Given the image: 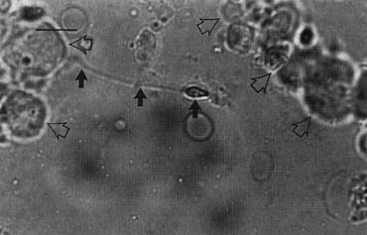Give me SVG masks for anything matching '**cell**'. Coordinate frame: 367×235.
Returning a JSON list of instances; mask_svg holds the SVG:
<instances>
[{"mask_svg": "<svg viewBox=\"0 0 367 235\" xmlns=\"http://www.w3.org/2000/svg\"><path fill=\"white\" fill-rule=\"evenodd\" d=\"M220 22V17L215 18H200V22L197 23V28L199 29L201 35L211 36L215 27Z\"/></svg>", "mask_w": 367, "mask_h": 235, "instance_id": "5", "label": "cell"}, {"mask_svg": "<svg viewBox=\"0 0 367 235\" xmlns=\"http://www.w3.org/2000/svg\"><path fill=\"white\" fill-rule=\"evenodd\" d=\"M312 120H313L312 117L308 116V117H306V118H303L300 121L292 123L291 124V126H293L292 132L296 136H298L299 138H303L305 136L309 137L310 136V129H311V125H312Z\"/></svg>", "mask_w": 367, "mask_h": 235, "instance_id": "2", "label": "cell"}, {"mask_svg": "<svg viewBox=\"0 0 367 235\" xmlns=\"http://www.w3.org/2000/svg\"><path fill=\"white\" fill-rule=\"evenodd\" d=\"M189 111H190V114L192 115L194 119H198L199 114L203 113V108L201 107L200 103L197 100H195V101H193L192 105L189 107Z\"/></svg>", "mask_w": 367, "mask_h": 235, "instance_id": "7", "label": "cell"}, {"mask_svg": "<svg viewBox=\"0 0 367 235\" xmlns=\"http://www.w3.org/2000/svg\"><path fill=\"white\" fill-rule=\"evenodd\" d=\"M133 99L136 100V101L138 102V103H137V106H138L139 108H141V107L144 106V101L147 100L148 97H147V95L145 94L144 90H143L142 88H139L138 91H137V93H136V95L133 97Z\"/></svg>", "mask_w": 367, "mask_h": 235, "instance_id": "9", "label": "cell"}, {"mask_svg": "<svg viewBox=\"0 0 367 235\" xmlns=\"http://www.w3.org/2000/svg\"><path fill=\"white\" fill-rule=\"evenodd\" d=\"M75 82H78V84H79L78 88L80 89H84L85 88V84L87 82H89V79H88V77H87V75H86V73H85L84 70H81L79 72L78 76L75 78Z\"/></svg>", "mask_w": 367, "mask_h": 235, "instance_id": "8", "label": "cell"}, {"mask_svg": "<svg viewBox=\"0 0 367 235\" xmlns=\"http://www.w3.org/2000/svg\"><path fill=\"white\" fill-rule=\"evenodd\" d=\"M67 124H68L67 121H64V122H48L47 126L53 132L57 141H59L60 139H66L69 132L71 131V127L67 126Z\"/></svg>", "mask_w": 367, "mask_h": 235, "instance_id": "4", "label": "cell"}, {"mask_svg": "<svg viewBox=\"0 0 367 235\" xmlns=\"http://www.w3.org/2000/svg\"><path fill=\"white\" fill-rule=\"evenodd\" d=\"M182 92L185 93L187 96L192 98H201V97H208L210 95V92L208 90H205L199 87H189L182 89Z\"/></svg>", "mask_w": 367, "mask_h": 235, "instance_id": "6", "label": "cell"}, {"mask_svg": "<svg viewBox=\"0 0 367 235\" xmlns=\"http://www.w3.org/2000/svg\"><path fill=\"white\" fill-rule=\"evenodd\" d=\"M93 44H94V40L92 37H89V35H85V36L80 37L76 41L71 42L69 45L70 47H73L74 49L80 51L86 57H88L89 54L93 49Z\"/></svg>", "mask_w": 367, "mask_h": 235, "instance_id": "3", "label": "cell"}, {"mask_svg": "<svg viewBox=\"0 0 367 235\" xmlns=\"http://www.w3.org/2000/svg\"><path fill=\"white\" fill-rule=\"evenodd\" d=\"M271 78H272V73H266V74L258 76V77L250 78V81L252 82L250 84V88L257 94L263 93V94L266 95L267 94V88H268Z\"/></svg>", "mask_w": 367, "mask_h": 235, "instance_id": "1", "label": "cell"}]
</instances>
